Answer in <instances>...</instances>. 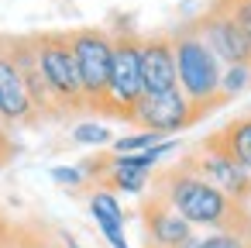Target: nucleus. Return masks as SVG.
Returning <instances> with one entry per match:
<instances>
[{
    "label": "nucleus",
    "mask_w": 251,
    "mask_h": 248,
    "mask_svg": "<svg viewBox=\"0 0 251 248\" xmlns=\"http://www.w3.org/2000/svg\"><path fill=\"white\" fill-rule=\"evenodd\" d=\"M151 193H158L193 231H234V234H251V207L237 203L234 196L220 193L196 172H189L182 162L162 169L148 183Z\"/></svg>",
    "instance_id": "f257e3e1"
},
{
    "label": "nucleus",
    "mask_w": 251,
    "mask_h": 248,
    "mask_svg": "<svg viewBox=\"0 0 251 248\" xmlns=\"http://www.w3.org/2000/svg\"><path fill=\"white\" fill-rule=\"evenodd\" d=\"M172 35V52H176V83L182 90V97L193 104L196 121L210 117L217 107H224L220 97V59L206 49V42L200 38L193 21H182Z\"/></svg>",
    "instance_id": "f03ea898"
},
{
    "label": "nucleus",
    "mask_w": 251,
    "mask_h": 248,
    "mask_svg": "<svg viewBox=\"0 0 251 248\" xmlns=\"http://www.w3.org/2000/svg\"><path fill=\"white\" fill-rule=\"evenodd\" d=\"M35 59H38L42 83H45V90H49V97H52V104L59 110V121L86 114L76 59H73V49H69V31L35 35Z\"/></svg>",
    "instance_id": "7ed1b4c3"
},
{
    "label": "nucleus",
    "mask_w": 251,
    "mask_h": 248,
    "mask_svg": "<svg viewBox=\"0 0 251 248\" xmlns=\"http://www.w3.org/2000/svg\"><path fill=\"white\" fill-rule=\"evenodd\" d=\"M110 35H114V55H110V80H107V100H103V114L100 117L131 124L134 107L145 97L141 55H138L141 35H134V31H110Z\"/></svg>",
    "instance_id": "20e7f679"
},
{
    "label": "nucleus",
    "mask_w": 251,
    "mask_h": 248,
    "mask_svg": "<svg viewBox=\"0 0 251 248\" xmlns=\"http://www.w3.org/2000/svg\"><path fill=\"white\" fill-rule=\"evenodd\" d=\"M69 49L76 59L86 114H103L107 100V80H110V55H114V35L110 28H73L69 31Z\"/></svg>",
    "instance_id": "39448f33"
},
{
    "label": "nucleus",
    "mask_w": 251,
    "mask_h": 248,
    "mask_svg": "<svg viewBox=\"0 0 251 248\" xmlns=\"http://www.w3.org/2000/svg\"><path fill=\"white\" fill-rule=\"evenodd\" d=\"M189 172H196L200 179H206L210 186H217L220 193L234 196L237 203L251 207V172H244L220 145L213 135H206L200 145H193L182 159H179Z\"/></svg>",
    "instance_id": "423d86ee"
},
{
    "label": "nucleus",
    "mask_w": 251,
    "mask_h": 248,
    "mask_svg": "<svg viewBox=\"0 0 251 248\" xmlns=\"http://www.w3.org/2000/svg\"><path fill=\"white\" fill-rule=\"evenodd\" d=\"M200 38L206 42V49L220 59V66H251V52H248V42L237 28V21L230 18L224 0H213V4L193 18Z\"/></svg>",
    "instance_id": "0eeeda50"
},
{
    "label": "nucleus",
    "mask_w": 251,
    "mask_h": 248,
    "mask_svg": "<svg viewBox=\"0 0 251 248\" xmlns=\"http://www.w3.org/2000/svg\"><path fill=\"white\" fill-rule=\"evenodd\" d=\"M131 124H141V131H155L158 138H169V135L186 131L189 124H200V121L193 114V104L176 86L169 93H145L141 104L134 107Z\"/></svg>",
    "instance_id": "6e6552de"
},
{
    "label": "nucleus",
    "mask_w": 251,
    "mask_h": 248,
    "mask_svg": "<svg viewBox=\"0 0 251 248\" xmlns=\"http://www.w3.org/2000/svg\"><path fill=\"white\" fill-rule=\"evenodd\" d=\"M0 121L7 128L38 124L31 97H28V86H25V76H21L18 62H14L7 35H0Z\"/></svg>",
    "instance_id": "1a4fd4ad"
},
{
    "label": "nucleus",
    "mask_w": 251,
    "mask_h": 248,
    "mask_svg": "<svg viewBox=\"0 0 251 248\" xmlns=\"http://www.w3.org/2000/svg\"><path fill=\"white\" fill-rule=\"evenodd\" d=\"M138 220H141L145 248H179V245H186V241L196 234L158 193H148V196L141 200Z\"/></svg>",
    "instance_id": "9d476101"
},
{
    "label": "nucleus",
    "mask_w": 251,
    "mask_h": 248,
    "mask_svg": "<svg viewBox=\"0 0 251 248\" xmlns=\"http://www.w3.org/2000/svg\"><path fill=\"white\" fill-rule=\"evenodd\" d=\"M138 55H141V83L145 93H169L176 90V52H172V35L158 31V35H145L138 42Z\"/></svg>",
    "instance_id": "9b49d317"
},
{
    "label": "nucleus",
    "mask_w": 251,
    "mask_h": 248,
    "mask_svg": "<svg viewBox=\"0 0 251 248\" xmlns=\"http://www.w3.org/2000/svg\"><path fill=\"white\" fill-rule=\"evenodd\" d=\"M213 138H217V145H220L244 172H251V114L234 117L230 124H224L220 131H213Z\"/></svg>",
    "instance_id": "f8f14e48"
},
{
    "label": "nucleus",
    "mask_w": 251,
    "mask_h": 248,
    "mask_svg": "<svg viewBox=\"0 0 251 248\" xmlns=\"http://www.w3.org/2000/svg\"><path fill=\"white\" fill-rule=\"evenodd\" d=\"M90 214L97 220V227L103 231V238H114V234H124V207L117 200V193L97 186L90 193Z\"/></svg>",
    "instance_id": "ddd939ff"
},
{
    "label": "nucleus",
    "mask_w": 251,
    "mask_h": 248,
    "mask_svg": "<svg viewBox=\"0 0 251 248\" xmlns=\"http://www.w3.org/2000/svg\"><path fill=\"white\" fill-rule=\"evenodd\" d=\"M179 248H251V234H234V231H210V234H193Z\"/></svg>",
    "instance_id": "4468645a"
},
{
    "label": "nucleus",
    "mask_w": 251,
    "mask_h": 248,
    "mask_svg": "<svg viewBox=\"0 0 251 248\" xmlns=\"http://www.w3.org/2000/svg\"><path fill=\"white\" fill-rule=\"evenodd\" d=\"M248 86H251V66H224V73H220V97H224V104L230 97L244 93Z\"/></svg>",
    "instance_id": "2eb2a0df"
},
{
    "label": "nucleus",
    "mask_w": 251,
    "mask_h": 248,
    "mask_svg": "<svg viewBox=\"0 0 251 248\" xmlns=\"http://www.w3.org/2000/svg\"><path fill=\"white\" fill-rule=\"evenodd\" d=\"M158 141H165V138H158L155 131H134V135L114 138V155H134V152H145V148H151Z\"/></svg>",
    "instance_id": "dca6fc26"
},
{
    "label": "nucleus",
    "mask_w": 251,
    "mask_h": 248,
    "mask_svg": "<svg viewBox=\"0 0 251 248\" xmlns=\"http://www.w3.org/2000/svg\"><path fill=\"white\" fill-rule=\"evenodd\" d=\"M73 141L76 145H107V141H114V135L100 121H83V124L73 128Z\"/></svg>",
    "instance_id": "f3484780"
},
{
    "label": "nucleus",
    "mask_w": 251,
    "mask_h": 248,
    "mask_svg": "<svg viewBox=\"0 0 251 248\" xmlns=\"http://www.w3.org/2000/svg\"><path fill=\"white\" fill-rule=\"evenodd\" d=\"M45 241H49V234H38L31 224H14V231H11L4 248H42Z\"/></svg>",
    "instance_id": "a211bd4d"
},
{
    "label": "nucleus",
    "mask_w": 251,
    "mask_h": 248,
    "mask_svg": "<svg viewBox=\"0 0 251 248\" xmlns=\"http://www.w3.org/2000/svg\"><path fill=\"white\" fill-rule=\"evenodd\" d=\"M224 4H227L230 18L237 21V28H241V35L248 42V52H251V0H224Z\"/></svg>",
    "instance_id": "6ab92c4d"
},
{
    "label": "nucleus",
    "mask_w": 251,
    "mask_h": 248,
    "mask_svg": "<svg viewBox=\"0 0 251 248\" xmlns=\"http://www.w3.org/2000/svg\"><path fill=\"white\" fill-rule=\"evenodd\" d=\"M52 179H55L59 186H73V190L86 183V176H83L79 165H55V169H52Z\"/></svg>",
    "instance_id": "aec40b11"
},
{
    "label": "nucleus",
    "mask_w": 251,
    "mask_h": 248,
    "mask_svg": "<svg viewBox=\"0 0 251 248\" xmlns=\"http://www.w3.org/2000/svg\"><path fill=\"white\" fill-rule=\"evenodd\" d=\"M11 231H14V220H11V217H4V214H0V248H4V245H7V238H11Z\"/></svg>",
    "instance_id": "412c9836"
},
{
    "label": "nucleus",
    "mask_w": 251,
    "mask_h": 248,
    "mask_svg": "<svg viewBox=\"0 0 251 248\" xmlns=\"http://www.w3.org/2000/svg\"><path fill=\"white\" fill-rule=\"evenodd\" d=\"M11 155H14V145H0V165H7Z\"/></svg>",
    "instance_id": "4be33fe9"
},
{
    "label": "nucleus",
    "mask_w": 251,
    "mask_h": 248,
    "mask_svg": "<svg viewBox=\"0 0 251 248\" xmlns=\"http://www.w3.org/2000/svg\"><path fill=\"white\" fill-rule=\"evenodd\" d=\"M107 241H110V248H131L124 234H114V238H107Z\"/></svg>",
    "instance_id": "5701e85b"
},
{
    "label": "nucleus",
    "mask_w": 251,
    "mask_h": 248,
    "mask_svg": "<svg viewBox=\"0 0 251 248\" xmlns=\"http://www.w3.org/2000/svg\"><path fill=\"white\" fill-rule=\"evenodd\" d=\"M0 145H14V141H11V128H7L4 121H0Z\"/></svg>",
    "instance_id": "b1692460"
},
{
    "label": "nucleus",
    "mask_w": 251,
    "mask_h": 248,
    "mask_svg": "<svg viewBox=\"0 0 251 248\" xmlns=\"http://www.w3.org/2000/svg\"><path fill=\"white\" fill-rule=\"evenodd\" d=\"M62 245H66V248H83V245H76V238H69V234L62 238Z\"/></svg>",
    "instance_id": "393cba45"
},
{
    "label": "nucleus",
    "mask_w": 251,
    "mask_h": 248,
    "mask_svg": "<svg viewBox=\"0 0 251 248\" xmlns=\"http://www.w3.org/2000/svg\"><path fill=\"white\" fill-rule=\"evenodd\" d=\"M42 248H66V245H62V241H55V238H49V241H45Z\"/></svg>",
    "instance_id": "a878e982"
}]
</instances>
